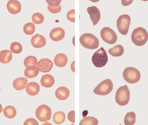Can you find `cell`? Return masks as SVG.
<instances>
[{"instance_id": "cell-30", "label": "cell", "mask_w": 148, "mask_h": 125, "mask_svg": "<svg viewBox=\"0 0 148 125\" xmlns=\"http://www.w3.org/2000/svg\"><path fill=\"white\" fill-rule=\"evenodd\" d=\"M22 50L21 45L17 42L12 43L10 46V50L13 53L18 54L20 53Z\"/></svg>"}, {"instance_id": "cell-11", "label": "cell", "mask_w": 148, "mask_h": 125, "mask_svg": "<svg viewBox=\"0 0 148 125\" xmlns=\"http://www.w3.org/2000/svg\"><path fill=\"white\" fill-rule=\"evenodd\" d=\"M53 66V63L50 59L44 58L39 60L38 63L37 68L40 72H47L51 70Z\"/></svg>"}, {"instance_id": "cell-37", "label": "cell", "mask_w": 148, "mask_h": 125, "mask_svg": "<svg viewBox=\"0 0 148 125\" xmlns=\"http://www.w3.org/2000/svg\"><path fill=\"white\" fill-rule=\"evenodd\" d=\"M75 61H73L72 63L71 64V70L73 72H75V66H74V64H75Z\"/></svg>"}, {"instance_id": "cell-18", "label": "cell", "mask_w": 148, "mask_h": 125, "mask_svg": "<svg viewBox=\"0 0 148 125\" xmlns=\"http://www.w3.org/2000/svg\"><path fill=\"white\" fill-rule=\"evenodd\" d=\"M54 61L55 64L57 66L63 67L66 65L68 62V58L64 54L60 53L55 56Z\"/></svg>"}, {"instance_id": "cell-38", "label": "cell", "mask_w": 148, "mask_h": 125, "mask_svg": "<svg viewBox=\"0 0 148 125\" xmlns=\"http://www.w3.org/2000/svg\"><path fill=\"white\" fill-rule=\"evenodd\" d=\"M88 113V111L87 110L84 111L83 112V117H84L86 116V115Z\"/></svg>"}, {"instance_id": "cell-4", "label": "cell", "mask_w": 148, "mask_h": 125, "mask_svg": "<svg viewBox=\"0 0 148 125\" xmlns=\"http://www.w3.org/2000/svg\"><path fill=\"white\" fill-rule=\"evenodd\" d=\"M93 65L97 68L105 66L108 61L107 53L103 47H101L95 52L92 57Z\"/></svg>"}, {"instance_id": "cell-8", "label": "cell", "mask_w": 148, "mask_h": 125, "mask_svg": "<svg viewBox=\"0 0 148 125\" xmlns=\"http://www.w3.org/2000/svg\"><path fill=\"white\" fill-rule=\"evenodd\" d=\"M51 113L50 108L47 105L43 104L39 106L36 109L35 115L40 121L45 122L50 119Z\"/></svg>"}, {"instance_id": "cell-2", "label": "cell", "mask_w": 148, "mask_h": 125, "mask_svg": "<svg viewBox=\"0 0 148 125\" xmlns=\"http://www.w3.org/2000/svg\"><path fill=\"white\" fill-rule=\"evenodd\" d=\"M79 42L84 47L90 49L97 48L99 45V41L98 38L94 35L89 33L82 35L79 38Z\"/></svg>"}, {"instance_id": "cell-19", "label": "cell", "mask_w": 148, "mask_h": 125, "mask_svg": "<svg viewBox=\"0 0 148 125\" xmlns=\"http://www.w3.org/2000/svg\"><path fill=\"white\" fill-rule=\"evenodd\" d=\"M27 83V79L23 77H19L15 79L13 83L14 88L17 90H21L25 87Z\"/></svg>"}, {"instance_id": "cell-9", "label": "cell", "mask_w": 148, "mask_h": 125, "mask_svg": "<svg viewBox=\"0 0 148 125\" xmlns=\"http://www.w3.org/2000/svg\"><path fill=\"white\" fill-rule=\"evenodd\" d=\"M100 35L103 40L109 44H113L116 42L117 36L114 31L108 27H103L101 30Z\"/></svg>"}, {"instance_id": "cell-22", "label": "cell", "mask_w": 148, "mask_h": 125, "mask_svg": "<svg viewBox=\"0 0 148 125\" xmlns=\"http://www.w3.org/2000/svg\"><path fill=\"white\" fill-rule=\"evenodd\" d=\"M108 52L110 55L113 57H119L123 54L124 49L122 45L118 44L109 49Z\"/></svg>"}, {"instance_id": "cell-21", "label": "cell", "mask_w": 148, "mask_h": 125, "mask_svg": "<svg viewBox=\"0 0 148 125\" xmlns=\"http://www.w3.org/2000/svg\"><path fill=\"white\" fill-rule=\"evenodd\" d=\"M12 54L9 50H4L0 52V61L3 64L9 63L12 60Z\"/></svg>"}, {"instance_id": "cell-12", "label": "cell", "mask_w": 148, "mask_h": 125, "mask_svg": "<svg viewBox=\"0 0 148 125\" xmlns=\"http://www.w3.org/2000/svg\"><path fill=\"white\" fill-rule=\"evenodd\" d=\"M65 32L62 28L58 27L51 30L49 33L50 39L54 41L62 40L64 37Z\"/></svg>"}, {"instance_id": "cell-29", "label": "cell", "mask_w": 148, "mask_h": 125, "mask_svg": "<svg viewBox=\"0 0 148 125\" xmlns=\"http://www.w3.org/2000/svg\"><path fill=\"white\" fill-rule=\"evenodd\" d=\"M32 19V21L34 23L39 24L42 23L43 22L44 17L41 13L36 12L33 14Z\"/></svg>"}, {"instance_id": "cell-7", "label": "cell", "mask_w": 148, "mask_h": 125, "mask_svg": "<svg viewBox=\"0 0 148 125\" xmlns=\"http://www.w3.org/2000/svg\"><path fill=\"white\" fill-rule=\"evenodd\" d=\"M131 23V18L128 15H120L116 21V26L119 31L122 35H126L128 31Z\"/></svg>"}, {"instance_id": "cell-20", "label": "cell", "mask_w": 148, "mask_h": 125, "mask_svg": "<svg viewBox=\"0 0 148 125\" xmlns=\"http://www.w3.org/2000/svg\"><path fill=\"white\" fill-rule=\"evenodd\" d=\"M39 73V70L36 66H31L26 67L24 70L25 76L29 78H32L36 77Z\"/></svg>"}, {"instance_id": "cell-25", "label": "cell", "mask_w": 148, "mask_h": 125, "mask_svg": "<svg viewBox=\"0 0 148 125\" xmlns=\"http://www.w3.org/2000/svg\"><path fill=\"white\" fill-rule=\"evenodd\" d=\"M65 120V115L62 111H59L55 113L53 115V120L56 124H60L64 122Z\"/></svg>"}, {"instance_id": "cell-6", "label": "cell", "mask_w": 148, "mask_h": 125, "mask_svg": "<svg viewBox=\"0 0 148 125\" xmlns=\"http://www.w3.org/2000/svg\"><path fill=\"white\" fill-rule=\"evenodd\" d=\"M113 88V84L110 79H106L97 86L93 89V92L98 95L104 96L110 93Z\"/></svg>"}, {"instance_id": "cell-23", "label": "cell", "mask_w": 148, "mask_h": 125, "mask_svg": "<svg viewBox=\"0 0 148 125\" xmlns=\"http://www.w3.org/2000/svg\"><path fill=\"white\" fill-rule=\"evenodd\" d=\"M3 114L5 117L9 119L14 117L16 114V111L15 107L11 105L6 107L3 110Z\"/></svg>"}, {"instance_id": "cell-15", "label": "cell", "mask_w": 148, "mask_h": 125, "mask_svg": "<svg viewBox=\"0 0 148 125\" xmlns=\"http://www.w3.org/2000/svg\"><path fill=\"white\" fill-rule=\"evenodd\" d=\"M55 96L58 99L64 100L66 99L70 95L69 90L66 87L61 86L58 87L56 90Z\"/></svg>"}, {"instance_id": "cell-3", "label": "cell", "mask_w": 148, "mask_h": 125, "mask_svg": "<svg viewBox=\"0 0 148 125\" xmlns=\"http://www.w3.org/2000/svg\"><path fill=\"white\" fill-rule=\"evenodd\" d=\"M130 92L127 85L120 87L116 90L115 96L116 102L120 106L127 105L130 99Z\"/></svg>"}, {"instance_id": "cell-34", "label": "cell", "mask_w": 148, "mask_h": 125, "mask_svg": "<svg viewBox=\"0 0 148 125\" xmlns=\"http://www.w3.org/2000/svg\"><path fill=\"white\" fill-rule=\"evenodd\" d=\"M47 8L49 11L52 13L56 14L59 12L61 10V7L60 5L57 8H51L48 5Z\"/></svg>"}, {"instance_id": "cell-17", "label": "cell", "mask_w": 148, "mask_h": 125, "mask_svg": "<svg viewBox=\"0 0 148 125\" xmlns=\"http://www.w3.org/2000/svg\"><path fill=\"white\" fill-rule=\"evenodd\" d=\"M55 79L54 77L51 75L46 74L43 75L40 79L41 85L46 88H49L54 85Z\"/></svg>"}, {"instance_id": "cell-10", "label": "cell", "mask_w": 148, "mask_h": 125, "mask_svg": "<svg viewBox=\"0 0 148 125\" xmlns=\"http://www.w3.org/2000/svg\"><path fill=\"white\" fill-rule=\"evenodd\" d=\"M88 13L93 23L95 25L97 24L100 19L101 14L99 9L96 6H92L88 7L87 9Z\"/></svg>"}, {"instance_id": "cell-1", "label": "cell", "mask_w": 148, "mask_h": 125, "mask_svg": "<svg viewBox=\"0 0 148 125\" xmlns=\"http://www.w3.org/2000/svg\"><path fill=\"white\" fill-rule=\"evenodd\" d=\"M148 34L144 28L139 27L134 29L131 35V40L134 44L138 46L144 45L147 42Z\"/></svg>"}, {"instance_id": "cell-5", "label": "cell", "mask_w": 148, "mask_h": 125, "mask_svg": "<svg viewBox=\"0 0 148 125\" xmlns=\"http://www.w3.org/2000/svg\"><path fill=\"white\" fill-rule=\"evenodd\" d=\"M123 76L127 82L133 84L136 83L140 80L141 75L140 71L136 68L127 67L124 70Z\"/></svg>"}, {"instance_id": "cell-14", "label": "cell", "mask_w": 148, "mask_h": 125, "mask_svg": "<svg viewBox=\"0 0 148 125\" xmlns=\"http://www.w3.org/2000/svg\"><path fill=\"white\" fill-rule=\"evenodd\" d=\"M7 9L12 14H16L19 12L21 9L20 3L18 0H10L7 4Z\"/></svg>"}, {"instance_id": "cell-33", "label": "cell", "mask_w": 148, "mask_h": 125, "mask_svg": "<svg viewBox=\"0 0 148 125\" xmlns=\"http://www.w3.org/2000/svg\"><path fill=\"white\" fill-rule=\"evenodd\" d=\"M23 125H38V123L35 119L29 118L25 120Z\"/></svg>"}, {"instance_id": "cell-27", "label": "cell", "mask_w": 148, "mask_h": 125, "mask_svg": "<svg viewBox=\"0 0 148 125\" xmlns=\"http://www.w3.org/2000/svg\"><path fill=\"white\" fill-rule=\"evenodd\" d=\"M37 59L36 57L33 56H29L25 58L24 64L25 66H36L38 63Z\"/></svg>"}, {"instance_id": "cell-32", "label": "cell", "mask_w": 148, "mask_h": 125, "mask_svg": "<svg viewBox=\"0 0 148 125\" xmlns=\"http://www.w3.org/2000/svg\"><path fill=\"white\" fill-rule=\"evenodd\" d=\"M61 0H46L48 4V5L51 8H57L60 5Z\"/></svg>"}, {"instance_id": "cell-16", "label": "cell", "mask_w": 148, "mask_h": 125, "mask_svg": "<svg viewBox=\"0 0 148 125\" xmlns=\"http://www.w3.org/2000/svg\"><path fill=\"white\" fill-rule=\"evenodd\" d=\"M27 93L30 96H35L38 94L40 90L39 84L34 82L28 83L25 87Z\"/></svg>"}, {"instance_id": "cell-24", "label": "cell", "mask_w": 148, "mask_h": 125, "mask_svg": "<svg viewBox=\"0 0 148 125\" xmlns=\"http://www.w3.org/2000/svg\"><path fill=\"white\" fill-rule=\"evenodd\" d=\"M136 117L134 112L131 111L127 113L124 117V124L125 125H134L136 122Z\"/></svg>"}, {"instance_id": "cell-26", "label": "cell", "mask_w": 148, "mask_h": 125, "mask_svg": "<svg viewBox=\"0 0 148 125\" xmlns=\"http://www.w3.org/2000/svg\"><path fill=\"white\" fill-rule=\"evenodd\" d=\"M98 124V121L97 118L93 117L88 116L83 118L80 122L79 124L97 125Z\"/></svg>"}, {"instance_id": "cell-28", "label": "cell", "mask_w": 148, "mask_h": 125, "mask_svg": "<svg viewBox=\"0 0 148 125\" xmlns=\"http://www.w3.org/2000/svg\"><path fill=\"white\" fill-rule=\"evenodd\" d=\"M24 33L27 35L33 34L35 31V26L31 22H29L25 25L23 27Z\"/></svg>"}, {"instance_id": "cell-35", "label": "cell", "mask_w": 148, "mask_h": 125, "mask_svg": "<svg viewBox=\"0 0 148 125\" xmlns=\"http://www.w3.org/2000/svg\"><path fill=\"white\" fill-rule=\"evenodd\" d=\"M75 111H71L69 112L68 114V120L73 123H75Z\"/></svg>"}, {"instance_id": "cell-31", "label": "cell", "mask_w": 148, "mask_h": 125, "mask_svg": "<svg viewBox=\"0 0 148 125\" xmlns=\"http://www.w3.org/2000/svg\"><path fill=\"white\" fill-rule=\"evenodd\" d=\"M75 10L72 9L69 11L66 14L67 18L70 21L73 22H75Z\"/></svg>"}, {"instance_id": "cell-13", "label": "cell", "mask_w": 148, "mask_h": 125, "mask_svg": "<svg viewBox=\"0 0 148 125\" xmlns=\"http://www.w3.org/2000/svg\"><path fill=\"white\" fill-rule=\"evenodd\" d=\"M31 42L34 47L38 48L45 46L46 41L45 38L43 36L36 34L32 37Z\"/></svg>"}, {"instance_id": "cell-36", "label": "cell", "mask_w": 148, "mask_h": 125, "mask_svg": "<svg viewBox=\"0 0 148 125\" xmlns=\"http://www.w3.org/2000/svg\"><path fill=\"white\" fill-rule=\"evenodd\" d=\"M133 1V0H122L121 3L123 5L126 6L132 3Z\"/></svg>"}]
</instances>
